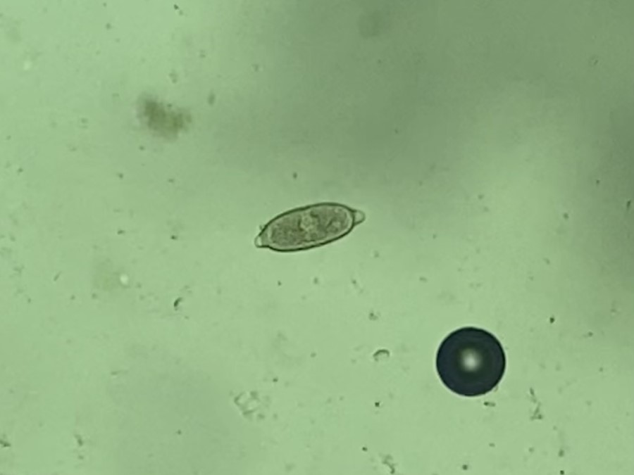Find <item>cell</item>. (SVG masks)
I'll return each instance as SVG.
<instances>
[{
  "label": "cell",
  "mask_w": 634,
  "mask_h": 475,
  "mask_svg": "<svg viewBox=\"0 0 634 475\" xmlns=\"http://www.w3.org/2000/svg\"><path fill=\"white\" fill-rule=\"evenodd\" d=\"M436 369L451 391L476 397L499 384L506 369V355L492 334L466 327L452 331L442 341L437 352Z\"/></svg>",
  "instance_id": "6da1fadb"
},
{
  "label": "cell",
  "mask_w": 634,
  "mask_h": 475,
  "mask_svg": "<svg viewBox=\"0 0 634 475\" xmlns=\"http://www.w3.org/2000/svg\"><path fill=\"white\" fill-rule=\"evenodd\" d=\"M364 219L344 205L323 203L296 208L269 221L255 239L258 248L278 252L307 250L336 241Z\"/></svg>",
  "instance_id": "7a4b0ae2"
}]
</instances>
